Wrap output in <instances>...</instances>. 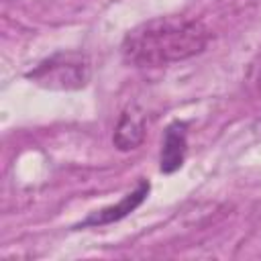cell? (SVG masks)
<instances>
[{"mask_svg": "<svg viewBox=\"0 0 261 261\" xmlns=\"http://www.w3.org/2000/svg\"><path fill=\"white\" fill-rule=\"evenodd\" d=\"M208 41L210 31L196 18L157 16L128 31L120 49L135 67H163L202 53Z\"/></svg>", "mask_w": 261, "mask_h": 261, "instance_id": "1", "label": "cell"}, {"mask_svg": "<svg viewBox=\"0 0 261 261\" xmlns=\"http://www.w3.org/2000/svg\"><path fill=\"white\" fill-rule=\"evenodd\" d=\"M90 59L80 51H57L35 65L27 77L47 90H80L90 82Z\"/></svg>", "mask_w": 261, "mask_h": 261, "instance_id": "2", "label": "cell"}, {"mask_svg": "<svg viewBox=\"0 0 261 261\" xmlns=\"http://www.w3.org/2000/svg\"><path fill=\"white\" fill-rule=\"evenodd\" d=\"M149 190H151V184L147 179H139L137 181V188L133 192H128L126 196H122V200H118L116 204H110V206H104V208L92 212L86 220H82L80 224H75V228L104 226V224H112V222L122 220L124 216H128L130 212H135L145 202V198L149 196Z\"/></svg>", "mask_w": 261, "mask_h": 261, "instance_id": "3", "label": "cell"}, {"mask_svg": "<svg viewBox=\"0 0 261 261\" xmlns=\"http://www.w3.org/2000/svg\"><path fill=\"white\" fill-rule=\"evenodd\" d=\"M188 153V122L173 120L165 126L163 141H161V153H159V171L161 173H175Z\"/></svg>", "mask_w": 261, "mask_h": 261, "instance_id": "4", "label": "cell"}, {"mask_svg": "<svg viewBox=\"0 0 261 261\" xmlns=\"http://www.w3.org/2000/svg\"><path fill=\"white\" fill-rule=\"evenodd\" d=\"M145 130H147L145 114L137 106H128L120 114V118H118V122L114 126L112 143H114V147L118 151H133L143 143Z\"/></svg>", "mask_w": 261, "mask_h": 261, "instance_id": "5", "label": "cell"}, {"mask_svg": "<svg viewBox=\"0 0 261 261\" xmlns=\"http://www.w3.org/2000/svg\"><path fill=\"white\" fill-rule=\"evenodd\" d=\"M257 84H259V92H261V73H259V82Z\"/></svg>", "mask_w": 261, "mask_h": 261, "instance_id": "6", "label": "cell"}, {"mask_svg": "<svg viewBox=\"0 0 261 261\" xmlns=\"http://www.w3.org/2000/svg\"><path fill=\"white\" fill-rule=\"evenodd\" d=\"M6 2H10V0H6Z\"/></svg>", "mask_w": 261, "mask_h": 261, "instance_id": "7", "label": "cell"}]
</instances>
